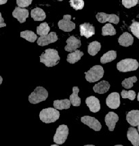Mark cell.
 Segmentation results:
<instances>
[{
	"label": "cell",
	"instance_id": "13",
	"mask_svg": "<svg viewBox=\"0 0 139 146\" xmlns=\"http://www.w3.org/2000/svg\"><path fill=\"white\" fill-rule=\"evenodd\" d=\"M13 17L19 21V23H23L26 21V19L29 17V10L27 9L16 7L14 10L12 12Z\"/></svg>",
	"mask_w": 139,
	"mask_h": 146
},
{
	"label": "cell",
	"instance_id": "34",
	"mask_svg": "<svg viewBox=\"0 0 139 146\" xmlns=\"http://www.w3.org/2000/svg\"><path fill=\"white\" fill-rule=\"evenodd\" d=\"M138 3V0H122V4L126 8H131Z\"/></svg>",
	"mask_w": 139,
	"mask_h": 146
},
{
	"label": "cell",
	"instance_id": "24",
	"mask_svg": "<svg viewBox=\"0 0 139 146\" xmlns=\"http://www.w3.org/2000/svg\"><path fill=\"white\" fill-rule=\"evenodd\" d=\"M54 108L56 110H64L69 109L71 106V102L68 99L60 100H55L53 103Z\"/></svg>",
	"mask_w": 139,
	"mask_h": 146
},
{
	"label": "cell",
	"instance_id": "15",
	"mask_svg": "<svg viewBox=\"0 0 139 146\" xmlns=\"http://www.w3.org/2000/svg\"><path fill=\"white\" fill-rule=\"evenodd\" d=\"M119 120V116L118 114L113 112H109L106 115L105 121L107 126L109 128V130L113 131L116 127V124Z\"/></svg>",
	"mask_w": 139,
	"mask_h": 146
},
{
	"label": "cell",
	"instance_id": "12",
	"mask_svg": "<svg viewBox=\"0 0 139 146\" xmlns=\"http://www.w3.org/2000/svg\"><path fill=\"white\" fill-rule=\"evenodd\" d=\"M66 42H67V44L65 47V50L67 52H74L82 45L81 41L78 39V38H76L75 36H69Z\"/></svg>",
	"mask_w": 139,
	"mask_h": 146
},
{
	"label": "cell",
	"instance_id": "31",
	"mask_svg": "<svg viewBox=\"0 0 139 146\" xmlns=\"http://www.w3.org/2000/svg\"><path fill=\"white\" fill-rule=\"evenodd\" d=\"M69 3H70L71 6L76 10H82L84 6V0H70Z\"/></svg>",
	"mask_w": 139,
	"mask_h": 146
},
{
	"label": "cell",
	"instance_id": "25",
	"mask_svg": "<svg viewBox=\"0 0 139 146\" xmlns=\"http://www.w3.org/2000/svg\"><path fill=\"white\" fill-rule=\"evenodd\" d=\"M117 58V52L116 51H109L102 56L100 58V62L102 64H106L108 62H111L116 60Z\"/></svg>",
	"mask_w": 139,
	"mask_h": 146
},
{
	"label": "cell",
	"instance_id": "2",
	"mask_svg": "<svg viewBox=\"0 0 139 146\" xmlns=\"http://www.w3.org/2000/svg\"><path fill=\"white\" fill-rule=\"evenodd\" d=\"M60 117V112L58 110L53 108L43 109L39 113V118L45 123H54Z\"/></svg>",
	"mask_w": 139,
	"mask_h": 146
},
{
	"label": "cell",
	"instance_id": "5",
	"mask_svg": "<svg viewBox=\"0 0 139 146\" xmlns=\"http://www.w3.org/2000/svg\"><path fill=\"white\" fill-rule=\"evenodd\" d=\"M85 74L87 81L90 83H94L102 78L104 75V70L101 66L96 65L91 68Z\"/></svg>",
	"mask_w": 139,
	"mask_h": 146
},
{
	"label": "cell",
	"instance_id": "30",
	"mask_svg": "<svg viewBox=\"0 0 139 146\" xmlns=\"http://www.w3.org/2000/svg\"><path fill=\"white\" fill-rule=\"evenodd\" d=\"M137 81L136 76H132V77L126 78L122 81V85L124 88L126 89H130L133 87V84L136 83Z\"/></svg>",
	"mask_w": 139,
	"mask_h": 146
},
{
	"label": "cell",
	"instance_id": "22",
	"mask_svg": "<svg viewBox=\"0 0 139 146\" xmlns=\"http://www.w3.org/2000/svg\"><path fill=\"white\" fill-rule=\"evenodd\" d=\"M80 89L78 87H73V94L69 97V101L74 106H80L81 104V99L78 96Z\"/></svg>",
	"mask_w": 139,
	"mask_h": 146
},
{
	"label": "cell",
	"instance_id": "8",
	"mask_svg": "<svg viewBox=\"0 0 139 146\" xmlns=\"http://www.w3.org/2000/svg\"><path fill=\"white\" fill-rule=\"evenodd\" d=\"M81 122L95 131H99L101 129V124L94 117L90 116H83L81 118Z\"/></svg>",
	"mask_w": 139,
	"mask_h": 146
},
{
	"label": "cell",
	"instance_id": "17",
	"mask_svg": "<svg viewBox=\"0 0 139 146\" xmlns=\"http://www.w3.org/2000/svg\"><path fill=\"white\" fill-rule=\"evenodd\" d=\"M126 120L132 127H137L139 124V110H133L126 115Z\"/></svg>",
	"mask_w": 139,
	"mask_h": 146
},
{
	"label": "cell",
	"instance_id": "44",
	"mask_svg": "<svg viewBox=\"0 0 139 146\" xmlns=\"http://www.w3.org/2000/svg\"><path fill=\"white\" fill-rule=\"evenodd\" d=\"M58 1H63V0H58Z\"/></svg>",
	"mask_w": 139,
	"mask_h": 146
},
{
	"label": "cell",
	"instance_id": "29",
	"mask_svg": "<svg viewBox=\"0 0 139 146\" xmlns=\"http://www.w3.org/2000/svg\"><path fill=\"white\" fill-rule=\"evenodd\" d=\"M50 28L47 23H43L37 27V34L39 35H46L50 32Z\"/></svg>",
	"mask_w": 139,
	"mask_h": 146
},
{
	"label": "cell",
	"instance_id": "36",
	"mask_svg": "<svg viewBox=\"0 0 139 146\" xmlns=\"http://www.w3.org/2000/svg\"><path fill=\"white\" fill-rule=\"evenodd\" d=\"M5 26H6V24L4 23V20H3L2 16H1V14L0 13V28L4 27Z\"/></svg>",
	"mask_w": 139,
	"mask_h": 146
},
{
	"label": "cell",
	"instance_id": "23",
	"mask_svg": "<svg viewBox=\"0 0 139 146\" xmlns=\"http://www.w3.org/2000/svg\"><path fill=\"white\" fill-rule=\"evenodd\" d=\"M84 56V53L81 51L76 50L74 52L71 53L67 56V60L70 64H75L78 62L81 58Z\"/></svg>",
	"mask_w": 139,
	"mask_h": 146
},
{
	"label": "cell",
	"instance_id": "19",
	"mask_svg": "<svg viewBox=\"0 0 139 146\" xmlns=\"http://www.w3.org/2000/svg\"><path fill=\"white\" fill-rule=\"evenodd\" d=\"M118 42L120 45L124 47H128L133 44L134 38L129 33H124L118 39Z\"/></svg>",
	"mask_w": 139,
	"mask_h": 146
},
{
	"label": "cell",
	"instance_id": "6",
	"mask_svg": "<svg viewBox=\"0 0 139 146\" xmlns=\"http://www.w3.org/2000/svg\"><path fill=\"white\" fill-rule=\"evenodd\" d=\"M69 135V128L67 125H61L57 128L54 136V142L57 145L65 143Z\"/></svg>",
	"mask_w": 139,
	"mask_h": 146
},
{
	"label": "cell",
	"instance_id": "7",
	"mask_svg": "<svg viewBox=\"0 0 139 146\" xmlns=\"http://www.w3.org/2000/svg\"><path fill=\"white\" fill-rule=\"evenodd\" d=\"M71 15H64L63 19L58 22V26L60 30L65 32H71L76 28V25L71 22Z\"/></svg>",
	"mask_w": 139,
	"mask_h": 146
},
{
	"label": "cell",
	"instance_id": "9",
	"mask_svg": "<svg viewBox=\"0 0 139 146\" xmlns=\"http://www.w3.org/2000/svg\"><path fill=\"white\" fill-rule=\"evenodd\" d=\"M96 19L100 23H105L106 22H109L111 23L117 24L120 22V18L116 14H107L104 12H99L96 14Z\"/></svg>",
	"mask_w": 139,
	"mask_h": 146
},
{
	"label": "cell",
	"instance_id": "21",
	"mask_svg": "<svg viewBox=\"0 0 139 146\" xmlns=\"http://www.w3.org/2000/svg\"><path fill=\"white\" fill-rule=\"evenodd\" d=\"M31 16L35 21H43L46 17L44 11L39 8L33 9L31 12Z\"/></svg>",
	"mask_w": 139,
	"mask_h": 146
},
{
	"label": "cell",
	"instance_id": "43",
	"mask_svg": "<svg viewBox=\"0 0 139 146\" xmlns=\"http://www.w3.org/2000/svg\"><path fill=\"white\" fill-rule=\"evenodd\" d=\"M51 146H58V145H52Z\"/></svg>",
	"mask_w": 139,
	"mask_h": 146
},
{
	"label": "cell",
	"instance_id": "40",
	"mask_svg": "<svg viewBox=\"0 0 139 146\" xmlns=\"http://www.w3.org/2000/svg\"><path fill=\"white\" fill-rule=\"evenodd\" d=\"M84 146H95V145H86Z\"/></svg>",
	"mask_w": 139,
	"mask_h": 146
},
{
	"label": "cell",
	"instance_id": "32",
	"mask_svg": "<svg viewBox=\"0 0 139 146\" xmlns=\"http://www.w3.org/2000/svg\"><path fill=\"white\" fill-rule=\"evenodd\" d=\"M121 96H122V98H127V99H129L130 100H134L135 98H136V93H135L134 91L130 90V91H126L123 90L121 93Z\"/></svg>",
	"mask_w": 139,
	"mask_h": 146
},
{
	"label": "cell",
	"instance_id": "1",
	"mask_svg": "<svg viewBox=\"0 0 139 146\" xmlns=\"http://www.w3.org/2000/svg\"><path fill=\"white\" fill-rule=\"evenodd\" d=\"M60 59L58 52L54 49H47L40 56V62L47 67H53L57 65Z\"/></svg>",
	"mask_w": 139,
	"mask_h": 146
},
{
	"label": "cell",
	"instance_id": "37",
	"mask_svg": "<svg viewBox=\"0 0 139 146\" xmlns=\"http://www.w3.org/2000/svg\"><path fill=\"white\" fill-rule=\"evenodd\" d=\"M8 0H0V5L5 4V3H7Z\"/></svg>",
	"mask_w": 139,
	"mask_h": 146
},
{
	"label": "cell",
	"instance_id": "14",
	"mask_svg": "<svg viewBox=\"0 0 139 146\" xmlns=\"http://www.w3.org/2000/svg\"><path fill=\"white\" fill-rule=\"evenodd\" d=\"M80 30L81 36H86V38H87V39L91 37L95 34V28L94 26L88 23L80 25Z\"/></svg>",
	"mask_w": 139,
	"mask_h": 146
},
{
	"label": "cell",
	"instance_id": "4",
	"mask_svg": "<svg viewBox=\"0 0 139 146\" xmlns=\"http://www.w3.org/2000/svg\"><path fill=\"white\" fill-rule=\"evenodd\" d=\"M139 64L137 62V60L135 59H132V58H126V59L121 60L117 64L118 70L122 72L136 70Z\"/></svg>",
	"mask_w": 139,
	"mask_h": 146
},
{
	"label": "cell",
	"instance_id": "27",
	"mask_svg": "<svg viewBox=\"0 0 139 146\" xmlns=\"http://www.w3.org/2000/svg\"><path fill=\"white\" fill-rule=\"evenodd\" d=\"M21 36L22 38L26 39L27 41L31 42V43H34L37 38V35L33 31H25L21 32Z\"/></svg>",
	"mask_w": 139,
	"mask_h": 146
},
{
	"label": "cell",
	"instance_id": "33",
	"mask_svg": "<svg viewBox=\"0 0 139 146\" xmlns=\"http://www.w3.org/2000/svg\"><path fill=\"white\" fill-rule=\"evenodd\" d=\"M131 32L133 35L139 39V23L138 22L134 21L130 27Z\"/></svg>",
	"mask_w": 139,
	"mask_h": 146
},
{
	"label": "cell",
	"instance_id": "11",
	"mask_svg": "<svg viewBox=\"0 0 139 146\" xmlns=\"http://www.w3.org/2000/svg\"><path fill=\"white\" fill-rule=\"evenodd\" d=\"M58 40V36L55 32H51L46 35H42L37 39V44L39 46H45L56 42Z\"/></svg>",
	"mask_w": 139,
	"mask_h": 146
},
{
	"label": "cell",
	"instance_id": "39",
	"mask_svg": "<svg viewBox=\"0 0 139 146\" xmlns=\"http://www.w3.org/2000/svg\"><path fill=\"white\" fill-rule=\"evenodd\" d=\"M137 100H138V101L139 102V92H138V96H137Z\"/></svg>",
	"mask_w": 139,
	"mask_h": 146
},
{
	"label": "cell",
	"instance_id": "18",
	"mask_svg": "<svg viewBox=\"0 0 139 146\" xmlns=\"http://www.w3.org/2000/svg\"><path fill=\"white\" fill-rule=\"evenodd\" d=\"M127 137L134 146L139 145L138 132L134 127H130L127 132Z\"/></svg>",
	"mask_w": 139,
	"mask_h": 146
},
{
	"label": "cell",
	"instance_id": "20",
	"mask_svg": "<svg viewBox=\"0 0 139 146\" xmlns=\"http://www.w3.org/2000/svg\"><path fill=\"white\" fill-rule=\"evenodd\" d=\"M110 88V84L106 81H102L96 84L93 87V90L95 93H98L99 94H103L107 93Z\"/></svg>",
	"mask_w": 139,
	"mask_h": 146
},
{
	"label": "cell",
	"instance_id": "16",
	"mask_svg": "<svg viewBox=\"0 0 139 146\" xmlns=\"http://www.w3.org/2000/svg\"><path fill=\"white\" fill-rule=\"evenodd\" d=\"M86 104L92 112H98L100 110V101L94 96H90L86 100Z\"/></svg>",
	"mask_w": 139,
	"mask_h": 146
},
{
	"label": "cell",
	"instance_id": "28",
	"mask_svg": "<svg viewBox=\"0 0 139 146\" xmlns=\"http://www.w3.org/2000/svg\"><path fill=\"white\" fill-rule=\"evenodd\" d=\"M116 34V31L111 24H107L102 29V35L113 36Z\"/></svg>",
	"mask_w": 139,
	"mask_h": 146
},
{
	"label": "cell",
	"instance_id": "10",
	"mask_svg": "<svg viewBox=\"0 0 139 146\" xmlns=\"http://www.w3.org/2000/svg\"><path fill=\"white\" fill-rule=\"evenodd\" d=\"M106 104L109 108L117 109L120 106V96L117 92L111 93L106 99Z\"/></svg>",
	"mask_w": 139,
	"mask_h": 146
},
{
	"label": "cell",
	"instance_id": "42",
	"mask_svg": "<svg viewBox=\"0 0 139 146\" xmlns=\"http://www.w3.org/2000/svg\"><path fill=\"white\" fill-rule=\"evenodd\" d=\"M115 146H124V145H115Z\"/></svg>",
	"mask_w": 139,
	"mask_h": 146
},
{
	"label": "cell",
	"instance_id": "26",
	"mask_svg": "<svg viewBox=\"0 0 139 146\" xmlns=\"http://www.w3.org/2000/svg\"><path fill=\"white\" fill-rule=\"evenodd\" d=\"M101 48V45L99 42L93 41L90 43L88 47V52L90 55L94 56L97 54V53L100 50Z\"/></svg>",
	"mask_w": 139,
	"mask_h": 146
},
{
	"label": "cell",
	"instance_id": "35",
	"mask_svg": "<svg viewBox=\"0 0 139 146\" xmlns=\"http://www.w3.org/2000/svg\"><path fill=\"white\" fill-rule=\"evenodd\" d=\"M33 0H16V3L20 8H26L31 4Z\"/></svg>",
	"mask_w": 139,
	"mask_h": 146
},
{
	"label": "cell",
	"instance_id": "41",
	"mask_svg": "<svg viewBox=\"0 0 139 146\" xmlns=\"http://www.w3.org/2000/svg\"><path fill=\"white\" fill-rule=\"evenodd\" d=\"M138 135H139V124H138Z\"/></svg>",
	"mask_w": 139,
	"mask_h": 146
},
{
	"label": "cell",
	"instance_id": "38",
	"mask_svg": "<svg viewBox=\"0 0 139 146\" xmlns=\"http://www.w3.org/2000/svg\"><path fill=\"white\" fill-rule=\"evenodd\" d=\"M2 81H3V78L1 76H0V85H1V84L2 83Z\"/></svg>",
	"mask_w": 139,
	"mask_h": 146
},
{
	"label": "cell",
	"instance_id": "3",
	"mask_svg": "<svg viewBox=\"0 0 139 146\" xmlns=\"http://www.w3.org/2000/svg\"><path fill=\"white\" fill-rule=\"evenodd\" d=\"M48 97V92L43 87H37L29 96V101L33 104H37L45 101Z\"/></svg>",
	"mask_w": 139,
	"mask_h": 146
}]
</instances>
